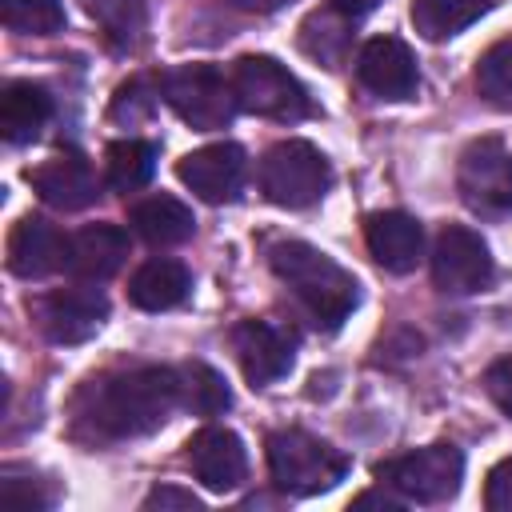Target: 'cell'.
I'll return each instance as SVG.
<instances>
[{
    "label": "cell",
    "instance_id": "6da1fadb",
    "mask_svg": "<svg viewBox=\"0 0 512 512\" xmlns=\"http://www.w3.org/2000/svg\"><path fill=\"white\" fill-rule=\"evenodd\" d=\"M180 404V372L172 368H132L116 376L88 380L76 396V424L92 440H128L156 432Z\"/></svg>",
    "mask_w": 512,
    "mask_h": 512
},
{
    "label": "cell",
    "instance_id": "7a4b0ae2",
    "mask_svg": "<svg viewBox=\"0 0 512 512\" xmlns=\"http://www.w3.org/2000/svg\"><path fill=\"white\" fill-rule=\"evenodd\" d=\"M268 264L320 328H340L352 316V308L360 300L356 276L348 268H340L332 256H324L320 248H312L304 240H280L268 248Z\"/></svg>",
    "mask_w": 512,
    "mask_h": 512
},
{
    "label": "cell",
    "instance_id": "3957f363",
    "mask_svg": "<svg viewBox=\"0 0 512 512\" xmlns=\"http://www.w3.org/2000/svg\"><path fill=\"white\" fill-rule=\"evenodd\" d=\"M268 472L288 496H316L348 476V456L312 432L280 428L268 436Z\"/></svg>",
    "mask_w": 512,
    "mask_h": 512
},
{
    "label": "cell",
    "instance_id": "277c9868",
    "mask_svg": "<svg viewBox=\"0 0 512 512\" xmlns=\"http://www.w3.org/2000/svg\"><path fill=\"white\" fill-rule=\"evenodd\" d=\"M160 88H164L168 108H172L184 124H192L196 132L228 128L232 112L240 108L232 80H228L216 64H180V68H172V72L160 80Z\"/></svg>",
    "mask_w": 512,
    "mask_h": 512
},
{
    "label": "cell",
    "instance_id": "5b68a950",
    "mask_svg": "<svg viewBox=\"0 0 512 512\" xmlns=\"http://www.w3.org/2000/svg\"><path fill=\"white\" fill-rule=\"evenodd\" d=\"M328 160L308 140H280L264 152L260 188L280 208H308L328 192Z\"/></svg>",
    "mask_w": 512,
    "mask_h": 512
},
{
    "label": "cell",
    "instance_id": "8992f818",
    "mask_svg": "<svg viewBox=\"0 0 512 512\" xmlns=\"http://www.w3.org/2000/svg\"><path fill=\"white\" fill-rule=\"evenodd\" d=\"M376 476L396 488L404 500L416 504H444L456 496L460 476H464V456L456 444H428L404 456H392L384 464H376Z\"/></svg>",
    "mask_w": 512,
    "mask_h": 512
},
{
    "label": "cell",
    "instance_id": "52a82bcc",
    "mask_svg": "<svg viewBox=\"0 0 512 512\" xmlns=\"http://www.w3.org/2000/svg\"><path fill=\"white\" fill-rule=\"evenodd\" d=\"M232 88H236V104L252 116L300 120L308 112L304 84L272 56H240L232 68Z\"/></svg>",
    "mask_w": 512,
    "mask_h": 512
},
{
    "label": "cell",
    "instance_id": "ba28073f",
    "mask_svg": "<svg viewBox=\"0 0 512 512\" xmlns=\"http://www.w3.org/2000/svg\"><path fill=\"white\" fill-rule=\"evenodd\" d=\"M460 200L480 216H508L512 212V152L504 140L484 136L472 140L456 168Z\"/></svg>",
    "mask_w": 512,
    "mask_h": 512
},
{
    "label": "cell",
    "instance_id": "9c48e42d",
    "mask_svg": "<svg viewBox=\"0 0 512 512\" xmlns=\"http://www.w3.org/2000/svg\"><path fill=\"white\" fill-rule=\"evenodd\" d=\"M432 280L448 296H468L492 284V252L480 232L464 224H448L432 248Z\"/></svg>",
    "mask_w": 512,
    "mask_h": 512
},
{
    "label": "cell",
    "instance_id": "30bf717a",
    "mask_svg": "<svg viewBox=\"0 0 512 512\" xmlns=\"http://www.w3.org/2000/svg\"><path fill=\"white\" fill-rule=\"evenodd\" d=\"M104 316H108V296L100 288H84V284L48 292L36 304V320H40L44 336L56 344H84L88 336L100 332Z\"/></svg>",
    "mask_w": 512,
    "mask_h": 512
},
{
    "label": "cell",
    "instance_id": "8fae6325",
    "mask_svg": "<svg viewBox=\"0 0 512 512\" xmlns=\"http://www.w3.org/2000/svg\"><path fill=\"white\" fill-rule=\"evenodd\" d=\"M356 76L368 92H376L380 100H408L420 88V72H416V56L404 40L396 36H372L360 56H356Z\"/></svg>",
    "mask_w": 512,
    "mask_h": 512
},
{
    "label": "cell",
    "instance_id": "7c38bea8",
    "mask_svg": "<svg viewBox=\"0 0 512 512\" xmlns=\"http://www.w3.org/2000/svg\"><path fill=\"white\" fill-rule=\"evenodd\" d=\"M176 176L204 200V204H228L236 200L244 184V148L240 144H204L188 156H180Z\"/></svg>",
    "mask_w": 512,
    "mask_h": 512
},
{
    "label": "cell",
    "instance_id": "4fadbf2b",
    "mask_svg": "<svg viewBox=\"0 0 512 512\" xmlns=\"http://www.w3.org/2000/svg\"><path fill=\"white\" fill-rule=\"evenodd\" d=\"M188 464L208 492H232L248 476V452L232 428H200L188 440Z\"/></svg>",
    "mask_w": 512,
    "mask_h": 512
},
{
    "label": "cell",
    "instance_id": "5bb4252c",
    "mask_svg": "<svg viewBox=\"0 0 512 512\" xmlns=\"http://www.w3.org/2000/svg\"><path fill=\"white\" fill-rule=\"evenodd\" d=\"M68 264V240L60 236L56 224L40 220V216H24L12 224L8 232V268L24 280H40L52 276L56 268Z\"/></svg>",
    "mask_w": 512,
    "mask_h": 512
},
{
    "label": "cell",
    "instance_id": "9a60e30c",
    "mask_svg": "<svg viewBox=\"0 0 512 512\" xmlns=\"http://www.w3.org/2000/svg\"><path fill=\"white\" fill-rule=\"evenodd\" d=\"M232 348H236V360H240L248 384H256V388L280 380L292 368V340L280 328H272L268 320H240L232 328Z\"/></svg>",
    "mask_w": 512,
    "mask_h": 512
},
{
    "label": "cell",
    "instance_id": "2e32d148",
    "mask_svg": "<svg viewBox=\"0 0 512 512\" xmlns=\"http://www.w3.org/2000/svg\"><path fill=\"white\" fill-rule=\"evenodd\" d=\"M28 184H32V192H36L44 204H52V208H60V212H80V208H88V204L96 200V192H100L96 172H92L88 160H80V156H52V160H44L40 168L28 172Z\"/></svg>",
    "mask_w": 512,
    "mask_h": 512
},
{
    "label": "cell",
    "instance_id": "e0dca14e",
    "mask_svg": "<svg viewBox=\"0 0 512 512\" xmlns=\"http://www.w3.org/2000/svg\"><path fill=\"white\" fill-rule=\"evenodd\" d=\"M368 252L388 272H412L424 248V228L408 212H372L364 220Z\"/></svg>",
    "mask_w": 512,
    "mask_h": 512
},
{
    "label": "cell",
    "instance_id": "ac0fdd59",
    "mask_svg": "<svg viewBox=\"0 0 512 512\" xmlns=\"http://www.w3.org/2000/svg\"><path fill=\"white\" fill-rule=\"evenodd\" d=\"M128 260V232L120 224H88L68 240V272L80 280H108Z\"/></svg>",
    "mask_w": 512,
    "mask_h": 512
},
{
    "label": "cell",
    "instance_id": "d6986e66",
    "mask_svg": "<svg viewBox=\"0 0 512 512\" xmlns=\"http://www.w3.org/2000/svg\"><path fill=\"white\" fill-rule=\"evenodd\" d=\"M52 116V96L32 80H8L0 88V136L8 144H28Z\"/></svg>",
    "mask_w": 512,
    "mask_h": 512
},
{
    "label": "cell",
    "instance_id": "ffe728a7",
    "mask_svg": "<svg viewBox=\"0 0 512 512\" xmlns=\"http://www.w3.org/2000/svg\"><path fill=\"white\" fill-rule=\"evenodd\" d=\"M188 292H192V272L180 260H168V256H156V260L140 264L136 276L128 280V300L144 312H168Z\"/></svg>",
    "mask_w": 512,
    "mask_h": 512
},
{
    "label": "cell",
    "instance_id": "44dd1931",
    "mask_svg": "<svg viewBox=\"0 0 512 512\" xmlns=\"http://www.w3.org/2000/svg\"><path fill=\"white\" fill-rule=\"evenodd\" d=\"M132 228L152 244V248H172V244H184L196 228L192 220V208L176 196H148L140 204H132Z\"/></svg>",
    "mask_w": 512,
    "mask_h": 512
},
{
    "label": "cell",
    "instance_id": "7402d4cb",
    "mask_svg": "<svg viewBox=\"0 0 512 512\" xmlns=\"http://www.w3.org/2000/svg\"><path fill=\"white\" fill-rule=\"evenodd\" d=\"M88 16L104 28V40L116 52H136L148 32V4L144 0H84Z\"/></svg>",
    "mask_w": 512,
    "mask_h": 512
},
{
    "label": "cell",
    "instance_id": "603a6c76",
    "mask_svg": "<svg viewBox=\"0 0 512 512\" xmlns=\"http://www.w3.org/2000/svg\"><path fill=\"white\" fill-rule=\"evenodd\" d=\"M492 0H412V24L424 40H448L476 24Z\"/></svg>",
    "mask_w": 512,
    "mask_h": 512
},
{
    "label": "cell",
    "instance_id": "cb8c5ba5",
    "mask_svg": "<svg viewBox=\"0 0 512 512\" xmlns=\"http://www.w3.org/2000/svg\"><path fill=\"white\" fill-rule=\"evenodd\" d=\"M104 172H108V184H112L116 192H136V188H144V184L152 180V172H156V144L132 140V136L108 144V152H104Z\"/></svg>",
    "mask_w": 512,
    "mask_h": 512
},
{
    "label": "cell",
    "instance_id": "d4e9b609",
    "mask_svg": "<svg viewBox=\"0 0 512 512\" xmlns=\"http://www.w3.org/2000/svg\"><path fill=\"white\" fill-rule=\"evenodd\" d=\"M348 20H352V16H344L340 8H332V12H312V16L304 20V28H300L304 52L316 56L320 64H328V68H340V60H344V52H348V44H352Z\"/></svg>",
    "mask_w": 512,
    "mask_h": 512
},
{
    "label": "cell",
    "instance_id": "484cf974",
    "mask_svg": "<svg viewBox=\"0 0 512 512\" xmlns=\"http://www.w3.org/2000/svg\"><path fill=\"white\" fill-rule=\"evenodd\" d=\"M180 404H188L196 416H220L232 404V392L212 364L192 360L180 368Z\"/></svg>",
    "mask_w": 512,
    "mask_h": 512
},
{
    "label": "cell",
    "instance_id": "4316f807",
    "mask_svg": "<svg viewBox=\"0 0 512 512\" xmlns=\"http://www.w3.org/2000/svg\"><path fill=\"white\" fill-rule=\"evenodd\" d=\"M52 500H56V488L48 480H40L32 468H20V464L0 468V504L4 508L40 512V508H52Z\"/></svg>",
    "mask_w": 512,
    "mask_h": 512
},
{
    "label": "cell",
    "instance_id": "83f0119b",
    "mask_svg": "<svg viewBox=\"0 0 512 512\" xmlns=\"http://www.w3.org/2000/svg\"><path fill=\"white\" fill-rule=\"evenodd\" d=\"M476 88L492 108H512V36L476 60Z\"/></svg>",
    "mask_w": 512,
    "mask_h": 512
},
{
    "label": "cell",
    "instance_id": "f1b7e54d",
    "mask_svg": "<svg viewBox=\"0 0 512 512\" xmlns=\"http://www.w3.org/2000/svg\"><path fill=\"white\" fill-rule=\"evenodd\" d=\"M0 16L12 32H24V36H52L64 28L60 0H0Z\"/></svg>",
    "mask_w": 512,
    "mask_h": 512
},
{
    "label": "cell",
    "instance_id": "f546056e",
    "mask_svg": "<svg viewBox=\"0 0 512 512\" xmlns=\"http://www.w3.org/2000/svg\"><path fill=\"white\" fill-rule=\"evenodd\" d=\"M152 108H156V96H152V80H148V76H136V80L120 84V92H116V100H112V116H116V120H128V124L148 120Z\"/></svg>",
    "mask_w": 512,
    "mask_h": 512
},
{
    "label": "cell",
    "instance_id": "4dcf8cb0",
    "mask_svg": "<svg viewBox=\"0 0 512 512\" xmlns=\"http://www.w3.org/2000/svg\"><path fill=\"white\" fill-rule=\"evenodd\" d=\"M484 392H488V400H492L504 416H512V356L488 364V372H484Z\"/></svg>",
    "mask_w": 512,
    "mask_h": 512
},
{
    "label": "cell",
    "instance_id": "1f68e13d",
    "mask_svg": "<svg viewBox=\"0 0 512 512\" xmlns=\"http://www.w3.org/2000/svg\"><path fill=\"white\" fill-rule=\"evenodd\" d=\"M484 504H488L492 512H512V456H508V460H500V464L488 472Z\"/></svg>",
    "mask_w": 512,
    "mask_h": 512
},
{
    "label": "cell",
    "instance_id": "d6a6232c",
    "mask_svg": "<svg viewBox=\"0 0 512 512\" xmlns=\"http://www.w3.org/2000/svg\"><path fill=\"white\" fill-rule=\"evenodd\" d=\"M144 508H148V512H152V508H160V512H164V508H192V512H196V508H200V500H196L192 492H184V488L160 484V488H152V492L144 496Z\"/></svg>",
    "mask_w": 512,
    "mask_h": 512
},
{
    "label": "cell",
    "instance_id": "836d02e7",
    "mask_svg": "<svg viewBox=\"0 0 512 512\" xmlns=\"http://www.w3.org/2000/svg\"><path fill=\"white\" fill-rule=\"evenodd\" d=\"M232 8H240V12H280V8H288L292 0H228Z\"/></svg>",
    "mask_w": 512,
    "mask_h": 512
},
{
    "label": "cell",
    "instance_id": "e575fe53",
    "mask_svg": "<svg viewBox=\"0 0 512 512\" xmlns=\"http://www.w3.org/2000/svg\"><path fill=\"white\" fill-rule=\"evenodd\" d=\"M380 0H332V8H340L344 16H368Z\"/></svg>",
    "mask_w": 512,
    "mask_h": 512
},
{
    "label": "cell",
    "instance_id": "d590c367",
    "mask_svg": "<svg viewBox=\"0 0 512 512\" xmlns=\"http://www.w3.org/2000/svg\"><path fill=\"white\" fill-rule=\"evenodd\" d=\"M396 508V500H388V496H376V492H364V496H356L352 500V508Z\"/></svg>",
    "mask_w": 512,
    "mask_h": 512
}]
</instances>
